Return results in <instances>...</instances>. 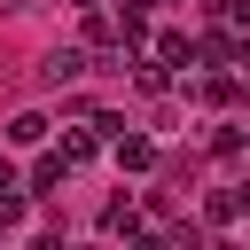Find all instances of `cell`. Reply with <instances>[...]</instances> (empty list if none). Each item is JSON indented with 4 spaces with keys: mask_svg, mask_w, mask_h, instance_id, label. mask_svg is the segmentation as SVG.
Segmentation results:
<instances>
[{
    "mask_svg": "<svg viewBox=\"0 0 250 250\" xmlns=\"http://www.w3.org/2000/svg\"><path fill=\"white\" fill-rule=\"evenodd\" d=\"M0 188H16V164H8V156H0Z\"/></svg>",
    "mask_w": 250,
    "mask_h": 250,
    "instance_id": "obj_11",
    "label": "cell"
},
{
    "mask_svg": "<svg viewBox=\"0 0 250 250\" xmlns=\"http://www.w3.org/2000/svg\"><path fill=\"white\" fill-rule=\"evenodd\" d=\"M70 172H78V164H70V156L55 148V156H39V164H31V180H23V195H62V188H70Z\"/></svg>",
    "mask_w": 250,
    "mask_h": 250,
    "instance_id": "obj_1",
    "label": "cell"
},
{
    "mask_svg": "<svg viewBox=\"0 0 250 250\" xmlns=\"http://www.w3.org/2000/svg\"><path fill=\"white\" fill-rule=\"evenodd\" d=\"M8 141H16V148H31V141H47V117H39V109H23V117H8Z\"/></svg>",
    "mask_w": 250,
    "mask_h": 250,
    "instance_id": "obj_5",
    "label": "cell"
},
{
    "mask_svg": "<svg viewBox=\"0 0 250 250\" xmlns=\"http://www.w3.org/2000/svg\"><path fill=\"white\" fill-rule=\"evenodd\" d=\"M78 70H86V55H78V47H55V55L39 62V78H47V86H70Z\"/></svg>",
    "mask_w": 250,
    "mask_h": 250,
    "instance_id": "obj_3",
    "label": "cell"
},
{
    "mask_svg": "<svg viewBox=\"0 0 250 250\" xmlns=\"http://www.w3.org/2000/svg\"><path fill=\"white\" fill-rule=\"evenodd\" d=\"M219 8H227V23H234V31H250V0H219Z\"/></svg>",
    "mask_w": 250,
    "mask_h": 250,
    "instance_id": "obj_10",
    "label": "cell"
},
{
    "mask_svg": "<svg viewBox=\"0 0 250 250\" xmlns=\"http://www.w3.org/2000/svg\"><path fill=\"white\" fill-rule=\"evenodd\" d=\"M195 94H203V102H234V78H227V70H211V78H203Z\"/></svg>",
    "mask_w": 250,
    "mask_h": 250,
    "instance_id": "obj_9",
    "label": "cell"
},
{
    "mask_svg": "<svg viewBox=\"0 0 250 250\" xmlns=\"http://www.w3.org/2000/svg\"><path fill=\"white\" fill-rule=\"evenodd\" d=\"M86 39H94V47H117V23H109L102 8H86Z\"/></svg>",
    "mask_w": 250,
    "mask_h": 250,
    "instance_id": "obj_7",
    "label": "cell"
},
{
    "mask_svg": "<svg viewBox=\"0 0 250 250\" xmlns=\"http://www.w3.org/2000/svg\"><path fill=\"white\" fill-rule=\"evenodd\" d=\"M109 141H117V164L125 172H148L156 164V141H141V133H109Z\"/></svg>",
    "mask_w": 250,
    "mask_h": 250,
    "instance_id": "obj_4",
    "label": "cell"
},
{
    "mask_svg": "<svg viewBox=\"0 0 250 250\" xmlns=\"http://www.w3.org/2000/svg\"><path fill=\"white\" fill-rule=\"evenodd\" d=\"M102 234H141V203L133 195H109L102 203Z\"/></svg>",
    "mask_w": 250,
    "mask_h": 250,
    "instance_id": "obj_2",
    "label": "cell"
},
{
    "mask_svg": "<svg viewBox=\"0 0 250 250\" xmlns=\"http://www.w3.org/2000/svg\"><path fill=\"white\" fill-rule=\"evenodd\" d=\"M133 78H141V94H164V86H172V62H141Z\"/></svg>",
    "mask_w": 250,
    "mask_h": 250,
    "instance_id": "obj_8",
    "label": "cell"
},
{
    "mask_svg": "<svg viewBox=\"0 0 250 250\" xmlns=\"http://www.w3.org/2000/svg\"><path fill=\"white\" fill-rule=\"evenodd\" d=\"M78 8H102V0H78Z\"/></svg>",
    "mask_w": 250,
    "mask_h": 250,
    "instance_id": "obj_12",
    "label": "cell"
},
{
    "mask_svg": "<svg viewBox=\"0 0 250 250\" xmlns=\"http://www.w3.org/2000/svg\"><path fill=\"white\" fill-rule=\"evenodd\" d=\"M242 211H250V188H219V195H211V219H219V227L242 219Z\"/></svg>",
    "mask_w": 250,
    "mask_h": 250,
    "instance_id": "obj_6",
    "label": "cell"
}]
</instances>
